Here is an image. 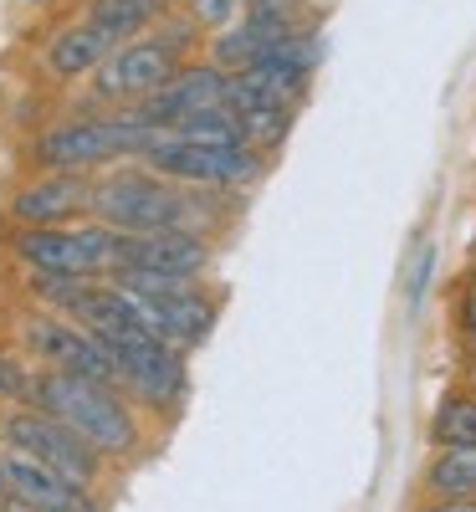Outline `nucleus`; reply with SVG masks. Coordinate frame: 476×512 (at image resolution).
I'll use <instances>...</instances> for the list:
<instances>
[{
  "mask_svg": "<svg viewBox=\"0 0 476 512\" xmlns=\"http://www.w3.org/2000/svg\"><path fill=\"white\" fill-rule=\"evenodd\" d=\"M226 190H190V185H175L154 175L149 164L128 159V164H113L103 175H93V216L88 221H103L123 236H149V231H200L210 236L215 221H221V200Z\"/></svg>",
  "mask_w": 476,
  "mask_h": 512,
  "instance_id": "f257e3e1",
  "label": "nucleus"
},
{
  "mask_svg": "<svg viewBox=\"0 0 476 512\" xmlns=\"http://www.w3.org/2000/svg\"><path fill=\"white\" fill-rule=\"evenodd\" d=\"M36 410H47L52 420H62L72 436H82L103 461H123L134 456L144 441V425L139 410L123 390L98 379H82V374H62V369H36Z\"/></svg>",
  "mask_w": 476,
  "mask_h": 512,
  "instance_id": "f03ea898",
  "label": "nucleus"
},
{
  "mask_svg": "<svg viewBox=\"0 0 476 512\" xmlns=\"http://www.w3.org/2000/svg\"><path fill=\"white\" fill-rule=\"evenodd\" d=\"M154 144V128H144L128 108L118 113H88V118H62L52 128H41L31 154L41 164V175H103L113 164L144 159Z\"/></svg>",
  "mask_w": 476,
  "mask_h": 512,
  "instance_id": "7ed1b4c3",
  "label": "nucleus"
},
{
  "mask_svg": "<svg viewBox=\"0 0 476 512\" xmlns=\"http://www.w3.org/2000/svg\"><path fill=\"white\" fill-rule=\"evenodd\" d=\"M200 36V21H159L154 36H139V41H123V47L93 72V93L103 103H118V108H139L144 98H154L169 77L185 67V52L195 47Z\"/></svg>",
  "mask_w": 476,
  "mask_h": 512,
  "instance_id": "20e7f679",
  "label": "nucleus"
},
{
  "mask_svg": "<svg viewBox=\"0 0 476 512\" xmlns=\"http://www.w3.org/2000/svg\"><path fill=\"white\" fill-rule=\"evenodd\" d=\"M154 175L175 180V185H190V190H226V195H241L262 180L267 169V154L251 149V144H190V139H175V134H154V144L144 149V159Z\"/></svg>",
  "mask_w": 476,
  "mask_h": 512,
  "instance_id": "39448f33",
  "label": "nucleus"
},
{
  "mask_svg": "<svg viewBox=\"0 0 476 512\" xmlns=\"http://www.w3.org/2000/svg\"><path fill=\"white\" fill-rule=\"evenodd\" d=\"M108 282L134 297L149 328L164 333L185 354H195L205 344L215 328V313H221V303H215V292L205 282H164V277H139V272H113Z\"/></svg>",
  "mask_w": 476,
  "mask_h": 512,
  "instance_id": "423d86ee",
  "label": "nucleus"
},
{
  "mask_svg": "<svg viewBox=\"0 0 476 512\" xmlns=\"http://www.w3.org/2000/svg\"><path fill=\"white\" fill-rule=\"evenodd\" d=\"M11 256L26 272H52V277H108L118 262V231L103 221L82 226H41L16 231Z\"/></svg>",
  "mask_w": 476,
  "mask_h": 512,
  "instance_id": "0eeeda50",
  "label": "nucleus"
},
{
  "mask_svg": "<svg viewBox=\"0 0 476 512\" xmlns=\"http://www.w3.org/2000/svg\"><path fill=\"white\" fill-rule=\"evenodd\" d=\"M0 446H11V451H21V456H31L41 466H52L57 477H67L82 492H93L103 482V466H108L88 441L72 436L62 420H52L47 410H36V405H21V410L0 415Z\"/></svg>",
  "mask_w": 476,
  "mask_h": 512,
  "instance_id": "6e6552de",
  "label": "nucleus"
},
{
  "mask_svg": "<svg viewBox=\"0 0 476 512\" xmlns=\"http://www.w3.org/2000/svg\"><path fill=\"white\" fill-rule=\"evenodd\" d=\"M21 349H26V359H36V369H62V374H82V379H98V384L123 390L108 349L82 323H72L62 313H47V308L26 313L21 318Z\"/></svg>",
  "mask_w": 476,
  "mask_h": 512,
  "instance_id": "1a4fd4ad",
  "label": "nucleus"
},
{
  "mask_svg": "<svg viewBox=\"0 0 476 512\" xmlns=\"http://www.w3.org/2000/svg\"><path fill=\"white\" fill-rule=\"evenodd\" d=\"M210 256H215L210 236H200V231H149V236L118 231L113 272H139V277H164V282H205Z\"/></svg>",
  "mask_w": 476,
  "mask_h": 512,
  "instance_id": "9d476101",
  "label": "nucleus"
},
{
  "mask_svg": "<svg viewBox=\"0 0 476 512\" xmlns=\"http://www.w3.org/2000/svg\"><path fill=\"white\" fill-rule=\"evenodd\" d=\"M226 93H231V72L221 62H185L154 98H144L128 113H134L144 128H154V134H169V128H180L195 113L226 108Z\"/></svg>",
  "mask_w": 476,
  "mask_h": 512,
  "instance_id": "9b49d317",
  "label": "nucleus"
},
{
  "mask_svg": "<svg viewBox=\"0 0 476 512\" xmlns=\"http://www.w3.org/2000/svg\"><path fill=\"white\" fill-rule=\"evenodd\" d=\"M0 497L16 507H31V512H103V502L93 492L72 487L52 466H41L11 446H0Z\"/></svg>",
  "mask_w": 476,
  "mask_h": 512,
  "instance_id": "f8f14e48",
  "label": "nucleus"
},
{
  "mask_svg": "<svg viewBox=\"0 0 476 512\" xmlns=\"http://www.w3.org/2000/svg\"><path fill=\"white\" fill-rule=\"evenodd\" d=\"M77 216H93V175H41L11 195L16 231L77 226Z\"/></svg>",
  "mask_w": 476,
  "mask_h": 512,
  "instance_id": "ddd939ff",
  "label": "nucleus"
},
{
  "mask_svg": "<svg viewBox=\"0 0 476 512\" xmlns=\"http://www.w3.org/2000/svg\"><path fill=\"white\" fill-rule=\"evenodd\" d=\"M226 108H231V118L241 123L246 144L262 149V154H277V149H282V139L292 134V118H297V103H287L282 93H272L267 82H256V77H246V72H231Z\"/></svg>",
  "mask_w": 476,
  "mask_h": 512,
  "instance_id": "4468645a",
  "label": "nucleus"
},
{
  "mask_svg": "<svg viewBox=\"0 0 476 512\" xmlns=\"http://www.w3.org/2000/svg\"><path fill=\"white\" fill-rule=\"evenodd\" d=\"M318 62H323V31L308 21V26L287 31V36L277 41V47H267L262 57H256V62L246 67V77L267 82V88H272V93H282L287 103H302V93H308V82H313Z\"/></svg>",
  "mask_w": 476,
  "mask_h": 512,
  "instance_id": "2eb2a0df",
  "label": "nucleus"
},
{
  "mask_svg": "<svg viewBox=\"0 0 476 512\" xmlns=\"http://www.w3.org/2000/svg\"><path fill=\"white\" fill-rule=\"evenodd\" d=\"M113 52H118V41H113L103 26H93L88 16H82V21L62 26V31L47 41V72L62 77V82H77V77L98 72Z\"/></svg>",
  "mask_w": 476,
  "mask_h": 512,
  "instance_id": "dca6fc26",
  "label": "nucleus"
},
{
  "mask_svg": "<svg viewBox=\"0 0 476 512\" xmlns=\"http://www.w3.org/2000/svg\"><path fill=\"white\" fill-rule=\"evenodd\" d=\"M420 487H425V497H476V446L430 451Z\"/></svg>",
  "mask_w": 476,
  "mask_h": 512,
  "instance_id": "f3484780",
  "label": "nucleus"
},
{
  "mask_svg": "<svg viewBox=\"0 0 476 512\" xmlns=\"http://www.w3.org/2000/svg\"><path fill=\"white\" fill-rule=\"evenodd\" d=\"M425 441H430V451L476 446V390H451V395H441L436 410H430Z\"/></svg>",
  "mask_w": 476,
  "mask_h": 512,
  "instance_id": "a211bd4d",
  "label": "nucleus"
},
{
  "mask_svg": "<svg viewBox=\"0 0 476 512\" xmlns=\"http://www.w3.org/2000/svg\"><path fill=\"white\" fill-rule=\"evenodd\" d=\"M164 11H169V0H93L88 21L103 26L118 47H123V41H139V31L159 26Z\"/></svg>",
  "mask_w": 476,
  "mask_h": 512,
  "instance_id": "6ab92c4d",
  "label": "nucleus"
},
{
  "mask_svg": "<svg viewBox=\"0 0 476 512\" xmlns=\"http://www.w3.org/2000/svg\"><path fill=\"white\" fill-rule=\"evenodd\" d=\"M175 139H190V144H246L241 123L231 118V108H210V113H195L185 118L180 128H169Z\"/></svg>",
  "mask_w": 476,
  "mask_h": 512,
  "instance_id": "aec40b11",
  "label": "nucleus"
},
{
  "mask_svg": "<svg viewBox=\"0 0 476 512\" xmlns=\"http://www.w3.org/2000/svg\"><path fill=\"white\" fill-rule=\"evenodd\" d=\"M36 395V369L26 364V354H11V349H0V400L6 405H31Z\"/></svg>",
  "mask_w": 476,
  "mask_h": 512,
  "instance_id": "412c9836",
  "label": "nucleus"
},
{
  "mask_svg": "<svg viewBox=\"0 0 476 512\" xmlns=\"http://www.w3.org/2000/svg\"><path fill=\"white\" fill-rule=\"evenodd\" d=\"M241 16L267 21V26H308L302 0H241Z\"/></svg>",
  "mask_w": 476,
  "mask_h": 512,
  "instance_id": "4be33fe9",
  "label": "nucleus"
},
{
  "mask_svg": "<svg viewBox=\"0 0 476 512\" xmlns=\"http://www.w3.org/2000/svg\"><path fill=\"white\" fill-rule=\"evenodd\" d=\"M456 328L466 338V349L476 354V272L461 282V297H456Z\"/></svg>",
  "mask_w": 476,
  "mask_h": 512,
  "instance_id": "5701e85b",
  "label": "nucleus"
},
{
  "mask_svg": "<svg viewBox=\"0 0 476 512\" xmlns=\"http://www.w3.org/2000/svg\"><path fill=\"white\" fill-rule=\"evenodd\" d=\"M430 267H436V246L420 236V246H415V267H410V308H420V297H425V287H430Z\"/></svg>",
  "mask_w": 476,
  "mask_h": 512,
  "instance_id": "b1692460",
  "label": "nucleus"
},
{
  "mask_svg": "<svg viewBox=\"0 0 476 512\" xmlns=\"http://www.w3.org/2000/svg\"><path fill=\"white\" fill-rule=\"evenodd\" d=\"M236 11H241V0H195V21L215 26V31H226Z\"/></svg>",
  "mask_w": 476,
  "mask_h": 512,
  "instance_id": "393cba45",
  "label": "nucleus"
},
{
  "mask_svg": "<svg viewBox=\"0 0 476 512\" xmlns=\"http://www.w3.org/2000/svg\"><path fill=\"white\" fill-rule=\"evenodd\" d=\"M420 512H476V497H430Z\"/></svg>",
  "mask_w": 476,
  "mask_h": 512,
  "instance_id": "a878e982",
  "label": "nucleus"
},
{
  "mask_svg": "<svg viewBox=\"0 0 476 512\" xmlns=\"http://www.w3.org/2000/svg\"><path fill=\"white\" fill-rule=\"evenodd\" d=\"M11 507H16V502H11ZM16 512H31V507H16Z\"/></svg>",
  "mask_w": 476,
  "mask_h": 512,
  "instance_id": "bb28decb",
  "label": "nucleus"
},
{
  "mask_svg": "<svg viewBox=\"0 0 476 512\" xmlns=\"http://www.w3.org/2000/svg\"><path fill=\"white\" fill-rule=\"evenodd\" d=\"M31 6H41V0H31Z\"/></svg>",
  "mask_w": 476,
  "mask_h": 512,
  "instance_id": "cd10ccee",
  "label": "nucleus"
}]
</instances>
